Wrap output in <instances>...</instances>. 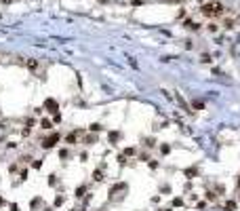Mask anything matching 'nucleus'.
<instances>
[{"label": "nucleus", "instance_id": "f03ea898", "mask_svg": "<svg viewBox=\"0 0 240 211\" xmlns=\"http://www.w3.org/2000/svg\"><path fill=\"white\" fill-rule=\"evenodd\" d=\"M59 139H61V135H59V133H51L49 137H44L42 142H40V146L44 148V150H49V148H53V146H55V144L59 142Z\"/></svg>", "mask_w": 240, "mask_h": 211}, {"label": "nucleus", "instance_id": "f3484780", "mask_svg": "<svg viewBox=\"0 0 240 211\" xmlns=\"http://www.w3.org/2000/svg\"><path fill=\"white\" fill-rule=\"evenodd\" d=\"M160 152H162V154H168V152H171V146H160Z\"/></svg>", "mask_w": 240, "mask_h": 211}, {"label": "nucleus", "instance_id": "9d476101", "mask_svg": "<svg viewBox=\"0 0 240 211\" xmlns=\"http://www.w3.org/2000/svg\"><path fill=\"white\" fill-rule=\"evenodd\" d=\"M110 142H118V139H120V133H118V131H110Z\"/></svg>", "mask_w": 240, "mask_h": 211}, {"label": "nucleus", "instance_id": "393cba45", "mask_svg": "<svg viewBox=\"0 0 240 211\" xmlns=\"http://www.w3.org/2000/svg\"><path fill=\"white\" fill-rule=\"evenodd\" d=\"M61 203H63V196H57V198H55V205H57V207H59V205H61Z\"/></svg>", "mask_w": 240, "mask_h": 211}, {"label": "nucleus", "instance_id": "5701e85b", "mask_svg": "<svg viewBox=\"0 0 240 211\" xmlns=\"http://www.w3.org/2000/svg\"><path fill=\"white\" fill-rule=\"evenodd\" d=\"M209 30L211 32H217V23H209Z\"/></svg>", "mask_w": 240, "mask_h": 211}, {"label": "nucleus", "instance_id": "bb28decb", "mask_svg": "<svg viewBox=\"0 0 240 211\" xmlns=\"http://www.w3.org/2000/svg\"><path fill=\"white\" fill-rule=\"evenodd\" d=\"M238 186H240V177H238Z\"/></svg>", "mask_w": 240, "mask_h": 211}, {"label": "nucleus", "instance_id": "423d86ee", "mask_svg": "<svg viewBox=\"0 0 240 211\" xmlns=\"http://www.w3.org/2000/svg\"><path fill=\"white\" fill-rule=\"evenodd\" d=\"M93 180H95V182H101V180H103V167H99L97 171H93Z\"/></svg>", "mask_w": 240, "mask_h": 211}, {"label": "nucleus", "instance_id": "b1692460", "mask_svg": "<svg viewBox=\"0 0 240 211\" xmlns=\"http://www.w3.org/2000/svg\"><path fill=\"white\" fill-rule=\"evenodd\" d=\"M40 165H42L40 161H34V163H32V167H34V169H40Z\"/></svg>", "mask_w": 240, "mask_h": 211}, {"label": "nucleus", "instance_id": "4468645a", "mask_svg": "<svg viewBox=\"0 0 240 211\" xmlns=\"http://www.w3.org/2000/svg\"><path fill=\"white\" fill-rule=\"evenodd\" d=\"M122 154H124V156H133V154H135V148H124Z\"/></svg>", "mask_w": 240, "mask_h": 211}, {"label": "nucleus", "instance_id": "7ed1b4c3", "mask_svg": "<svg viewBox=\"0 0 240 211\" xmlns=\"http://www.w3.org/2000/svg\"><path fill=\"white\" fill-rule=\"evenodd\" d=\"M44 108H47L49 112H57V110H59V106H57L55 99H47V101H44Z\"/></svg>", "mask_w": 240, "mask_h": 211}, {"label": "nucleus", "instance_id": "f8f14e48", "mask_svg": "<svg viewBox=\"0 0 240 211\" xmlns=\"http://www.w3.org/2000/svg\"><path fill=\"white\" fill-rule=\"evenodd\" d=\"M28 68H30V70H36V68H38V61H36V59H28Z\"/></svg>", "mask_w": 240, "mask_h": 211}, {"label": "nucleus", "instance_id": "1a4fd4ad", "mask_svg": "<svg viewBox=\"0 0 240 211\" xmlns=\"http://www.w3.org/2000/svg\"><path fill=\"white\" fill-rule=\"evenodd\" d=\"M223 211H236V201H227L225 207H223Z\"/></svg>", "mask_w": 240, "mask_h": 211}, {"label": "nucleus", "instance_id": "6e6552de", "mask_svg": "<svg viewBox=\"0 0 240 211\" xmlns=\"http://www.w3.org/2000/svg\"><path fill=\"white\" fill-rule=\"evenodd\" d=\"M183 173H185V175H188V177L192 180V177H194V175H198V169H196V167H190V169H185Z\"/></svg>", "mask_w": 240, "mask_h": 211}, {"label": "nucleus", "instance_id": "dca6fc26", "mask_svg": "<svg viewBox=\"0 0 240 211\" xmlns=\"http://www.w3.org/2000/svg\"><path fill=\"white\" fill-rule=\"evenodd\" d=\"M88 131H93V133H95V131H101V125H97V122H93V125L88 127Z\"/></svg>", "mask_w": 240, "mask_h": 211}, {"label": "nucleus", "instance_id": "9b49d317", "mask_svg": "<svg viewBox=\"0 0 240 211\" xmlns=\"http://www.w3.org/2000/svg\"><path fill=\"white\" fill-rule=\"evenodd\" d=\"M84 144H86V146H91V144H97V135H88V137L84 139Z\"/></svg>", "mask_w": 240, "mask_h": 211}, {"label": "nucleus", "instance_id": "f257e3e1", "mask_svg": "<svg viewBox=\"0 0 240 211\" xmlns=\"http://www.w3.org/2000/svg\"><path fill=\"white\" fill-rule=\"evenodd\" d=\"M223 11H225V8H223V4H221L219 0L207 2V4H202V8H200V13H202L204 17H219Z\"/></svg>", "mask_w": 240, "mask_h": 211}, {"label": "nucleus", "instance_id": "2eb2a0df", "mask_svg": "<svg viewBox=\"0 0 240 211\" xmlns=\"http://www.w3.org/2000/svg\"><path fill=\"white\" fill-rule=\"evenodd\" d=\"M145 146H147V148H154V146H156L154 137H147V139H145Z\"/></svg>", "mask_w": 240, "mask_h": 211}, {"label": "nucleus", "instance_id": "ddd939ff", "mask_svg": "<svg viewBox=\"0 0 240 211\" xmlns=\"http://www.w3.org/2000/svg\"><path fill=\"white\" fill-rule=\"evenodd\" d=\"M84 192H86V186H78L76 188V196H84Z\"/></svg>", "mask_w": 240, "mask_h": 211}, {"label": "nucleus", "instance_id": "0eeeda50", "mask_svg": "<svg viewBox=\"0 0 240 211\" xmlns=\"http://www.w3.org/2000/svg\"><path fill=\"white\" fill-rule=\"evenodd\" d=\"M40 127H42L44 131H49V129H53V122H51L49 118H42V120H40Z\"/></svg>", "mask_w": 240, "mask_h": 211}, {"label": "nucleus", "instance_id": "a878e982", "mask_svg": "<svg viewBox=\"0 0 240 211\" xmlns=\"http://www.w3.org/2000/svg\"><path fill=\"white\" fill-rule=\"evenodd\" d=\"M2 205H4V198H2V196H0V207H2Z\"/></svg>", "mask_w": 240, "mask_h": 211}, {"label": "nucleus", "instance_id": "6ab92c4d", "mask_svg": "<svg viewBox=\"0 0 240 211\" xmlns=\"http://www.w3.org/2000/svg\"><path fill=\"white\" fill-rule=\"evenodd\" d=\"M183 205V198H173V207H181Z\"/></svg>", "mask_w": 240, "mask_h": 211}, {"label": "nucleus", "instance_id": "39448f33", "mask_svg": "<svg viewBox=\"0 0 240 211\" xmlns=\"http://www.w3.org/2000/svg\"><path fill=\"white\" fill-rule=\"evenodd\" d=\"M118 190H127V184H116V186H112V188H110V196L116 194Z\"/></svg>", "mask_w": 240, "mask_h": 211}, {"label": "nucleus", "instance_id": "412c9836", "mask_svg": "<svg viewBox=\"0 0 240 211\" xmlns=\"http://www.w3.org/2000/svg\"><path fill=\"white\" fill-rule=\"evenodd\" d=\"M207 198H209V201H215L217 194H215V192H207Z\"/></svg>", "mask_w": 240, "mask_h": 211}, {"label": "nucleus", "instance_id": "4be33fe9", "mask_svg": "<svg viewBox=\"0 0 240 211\" xmlns=\"http://www.w3.org/2000/svg\"><path fill=\"white\" fill-rule=\"evenodd\" d=\"M118 163H120V165H124V163H127V156H124V154H120V156H118Z\"/></svg>", "mask_w": 240, "mask_h": 211}, {"label": "nucleus", "instance_id": "aec40b11", "mask_svg": "<svg viewBox=\"0 0 240 211\" xmlns=\"http://www.w3.org/2000/svg\"><path fill=\"white\" fill-rule=\"evenodd\" d=\"M223 25H225V28H234V19H225Z\"/></svg>", "mask_w": 240, "mask_h": 211}, {"label": "nucleus", "instance_id": "a211bd4d", "mask_svg": "<svg viewBox=\"0 0 240 211\" xmlns=\"http://www.w3.org/2000/svg\"><path fill=\"white\" fill-rule=\"evenodd\" d=\"M59 158H70V150H59Z\"/></svg>", "mask_w": 240, "mask_h": 211}, {"label": "nucleus", "instance_id": "20e7f679", "mask_svg": "<svg viewBox=\"0 0 240 211\" xmlns=\"http://www.w3.org/2000/svg\"><path fill=\"white\" fill-rule=\"evenodd\" d=\"M76 139H78V131H72L67 137H65V144H70V146H74L76 144Z\"/></svg>", "mask_w": 240, "mask_h": 211}]
</instances>
